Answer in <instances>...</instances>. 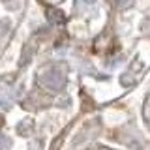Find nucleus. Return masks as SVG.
Wrapping results in <instances>:
<instances>
[{
    "label": "nucleus",
    "mask_w": 150,
    "mask_h": 150,
    "mask_svg": "<svg viewBox=\"0 0 150 150\" xmlns=\"http://www.w3.org/2000/svg\"><path fill=\"white\" fill-rule=\"evenodd\" d=\"M0 109H8V105H6V101H2V100H0Z\"/></svg>",
    "instance_id": "nucleus-2"
},
{
    "label": "nucleus",
    "mask_w": 150,
    "mask_h": 150,
    "mask_svg": "<svg viewBox=\"0 0 150 150\" xmlns=\"http://www.w3.org/2000/svg\"><path fill=\"white\" fill-rule=\"evenodd\" d=\"M38 81H40V84L45 86L47 90H60L66 84V75L60 71L58 68H49L40 75Z\"/></svg>",
    "instance_id": "nucleus-1"
}]
</instances>
